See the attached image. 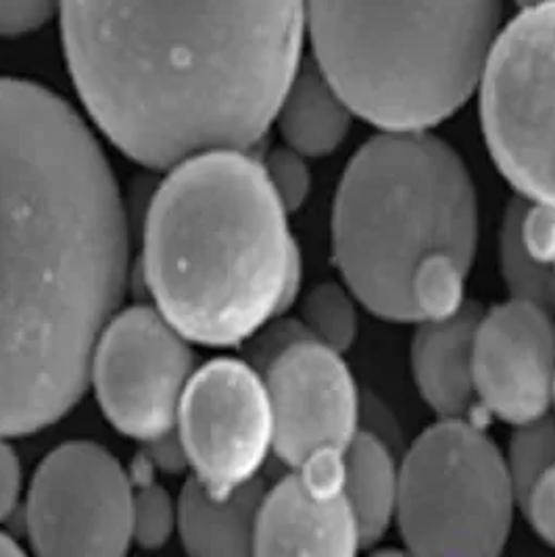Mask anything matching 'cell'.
I'll list each match as a JSON object with an SVG mask.
<instances>
[{"label":"cell","instance_id":"cell-20","mask_svg":"<svg viewBox=\"0 0 555 557\" xmlns=\"http://www.w3.org/2000/svg\"><path fill=\"white\" fill-rule=\"evenodd\" d=\"M470 270L454 255L434 253L427 257L414 272L409 282L416 324L441 322L459 313L470 299H466V282Z\"/></svg>","mask_w":555,"mask_h":557},{"label":"cell","instance_id":"cell-13","mask_svg":"<svg viewBox=\"0 0 555 557\" xmlns=\"http://www.w3.org/2000/svg\"><path fill=\"white\" fill-rule=\"evenodd\" d=\"M363 549L347 497L316 495L297 472L263 493L255 556H355Z\"/></svg>","mask_w":555,"mask_h":557},{"label":"cell","instance_id":"cell-27","mask_svg":"<svg viewBox=\"0 0 555 557\" xmlns=\"http://www.w3.org/2000/svg\"><path fill=\"white\" fill-rule=\"evenodd\" d=\"M22 468L13 447L0 436V520H4L20 499Z\"/></svg>","mask_w":555,"mask_h":557},{"label":"cell","instance_id":"cell-23","mask_svg":"<svg viewBox=\"0 0 555 557\" xmlns=\"http://www.w3.org/2000/svg\"><path fill=\"white\" fill-rule=\"evenodd\" d=\"M280 203L288 213L299 211L311 195V172L307 157L293 149H278L263 163Z\"/></svg>","mask_w":555,"mask_h":557},{"label":"cell","instance_id":"cell-28","mask_svg":"<svg viewBox=\"0 0 555 557\" xmlns=\"http://www.w3.org/2000/svg\"><path fill=\"white\" fill-rule=\"evenodd\" d=\"M20 554H22L20 545L11 536L0 532V556H20Z\"/></svg>","mask_w":555,"mask_h":557},{"label":"cell","instance_id":"cell-29","mask_svg":"<svg viewBox=\"0 0 555 557\" xmlns=\"http://www.w3.org/2000/svg\"><path fill=\"white\" fill-rule=\"evenodd\" d=\"M525 7H532V4H543V2H555V0H518Z\"/></svg>","mask_w":555,"mask_h":557},{"label":"cell","instance_id":"cell-14","mask_svg":"<svg viewBox=\"0 0 555 557\" xmlns=\"http://www.w3.org/2000/svg\"><path fill=\"white\" fill-rule=\"evenodd\" d=\"M482 311L477 301H468L449 320L416 324L409 347L411 376L436 418H468L479 407L474 336Z\"/></svg>","mask_w":555,"mask_h":557},{"label":"cell","instance_id":"cell-21","mask_svg":"<svg viewBox=\"0 0 555 557\" xmlns=\"http://www.w3.org/2000/svg\"><path fill=\"white\" fill-rule=\"evenodd\" d=\"M359 307L343 282H324L307 293L301 322L318 343L336 354H349L359 336Z\"/></svg>","mask_w":555,"mask_h":557},{"label":"cell","instance_id":"cell-17","mask_svg":"<svg viewBox=\"0 0 555 557\" xmlns=\"http://www.w3.org/2000/svg\"><path fill=\"white\" fill-rule=\"evenodd\" d=\"M399 461L377 432L357 434L345 454V497L354 509L363 549L395 527L399 506Z\"/></svg>","mask_w":555,"mask_h":557},{"label":"cell","instance_id":"cell-24","mask_svg":"<svg viewBox=\"0 0 555 557\" xmlns=\"http://www.w3.org/2000/svg\"><path fill=\"white\" fill-rule=\"evenodd\" d=\"M313 338L309 330L305 329L301 318L299 320H280V315L272 318L268 324L252 334L249 343V363L257 372H263L278 355L284 354L293 345ZM316 341V338H313Z\"/></svg>","mask_w":555,"mask_h":557},{"label":"cell","instance_id":"cell-8","mask_svg":"<svg viewBox=\"0 0 555 557\" xmlns=\"http://www.w3.org/2000/svg\"><path fill=\"white\" fill-rule=\"evenodd\" d=\"M134 486L95 443H70L38 468L27 497V534L40 556H124Z\"/></svg>","mask_w":555,"mask_h":557},{"label":"cell","instance_id":"cell-18","mask_svg":"<svg viewBox=\"0 0 555 557\" xmlns=\"http://www.w3.org/2000/svg\"><path fill=\"white\" fill-rule=\"evenodd\" d=\"M507 466L520 495L518 507L534 536L555 549V420L514 429Z\"/></svg>","mask_w":555,"mask_h":557},{"label":"cell","instance_id":"cell-6","mask_svg":"<svg viewBox=\"0 0 555 557\" xmlns=\"http://www.w3.org/2000/svg\"><path fill=\"white\" fill-rule=\"evenodd\" d=\"M395 527L411 556L504 554L518 495L499 445L468 418H439L399 461Z\"/></svg>","mask_w":555,"mask_h":557},{"label":"cell","instance_id":"cell-1","mask_svg":"<svg viewBox=\"0 0 555 557\" xmlns=\"http://www.w3.org/2000/svg\"><path fill=\"white\" fill-rule=\"evenodd\" d=\"M126 272V211L95 134L51 90L0 77V436L76 406Z\"/></svg>","mask_w":555,"mask_h":557},{"label":"cell","instance_id":"cell-19","mask_svg":"<svg viewBox=\"0 0 555 557\" xmlns=\"http://www.w3.org/2000/svg\"><path fill=\"white\" fill-rule=\"evenodd\" d=\"M525 199L514 197L505 207L499 230V272L509 299L541 305L555 315V268L534 261L520 238V215Z\"/></svg>","mask_w":555,"mask_h":557},{"label":"cell","instance_id":"cell-30","mask_svg":"<svg viewBox=\"0 0 555 557\" xmlns=\"http://www.w3.org/2000/svg\"><path fill=\"white\" fill-rule=\"evenodd\" d=\"M552 418L555 420V391H554V406H552Z\"/></svg>","mask_w":555,"mask_h":557},{"label":"cell","instance_id":"cell-11","mask_svg":"<svg viewBox=\"0 0 555 557\" xmlns=\"http://www.w3.org/2000/svg\"><path fill=\"white\" fill-rule=\"evenodd\" d=\"M274 416V454L291 470L311 457L347 454L363 404L345 355L309 338L261 372Z\"/></svg>","mask_w":555,"mask_h":557},{"label":"cell","instance_id":"cell-9","mask_svg":"<svg viewBox=\"0 0 555 557\" xmlns=\"http://www.w3.org/2000/svg\"><path fill=\"white\" fill-rule=\"evenodd\" d=\"M176 426L195 479L218 499L255 481L274 451L268 386L249 361L215 359L193 374Z\"/></svg>","mask_w":555,"mask_h":557},{"label":"cell","instance_id":"cell-4","mask_svg":"<svg viewBox=\"0 0 555 557\" xmlns=\"http://www.w3.org/2000/svg\"><path fill=\"white\" fill-rule=\"evenodd\" d=\"M332 259L357 304L384 322L416 324L409 282L434 253L472 270L480 205L472 174L430 129L380 132L347 163L330 220Z\"/></svg>","mask_w":555,"mask_h":557},{"label":"cell","instance_id":"cell-16","mask_svg":"<svg viewBox=\"0 0 555 557\" xmlns=\"http://www.w3.org/2000/svg\"><path fill=\"white\" fill-rule=\"evenodd\" d=\"M354 117L316 61H307L288 86L276 122L288 149L307 159H320L347 140Z\"/></svg>","mask_w":555,"mask_h":557},{"label":"cell","instance_id":"cell-15","mask_svg":"<svg viewBox=\"0 0 555 557\" xmlns=\"http://www.w3.org/2000/svg\"><path fill=\"white\" fill-rule=\"evenodd\" d=\"M263 493L259 479L224 499L209 495L197 479L188 482L177 506V527L186 552L207 557L251 556Z\"/></svg>","mask_w":555,"mask_h":557},{"label":"cell","instance_id":"cell-25","mask_svg":"<svg viewBox=\"0 0 555 557\" xmlns=\"http://www.w3.org/2000/svg\"><path fill=\"white\" fill-rule=\"evenodd\" d=\"M520 238L534 261L555 268V203L525 199Z\"/></svg>","mask_w":555,"mask_h":557},{"label":"cell","instance_id":"cell-3","mask_svg":"<svg viewBox=\"0 0 555 557\" xmlns=\"http://www.w3.org/2000/svg\"><path fill=\"white\" fill-rule=\"evenodd\" d=\"M143 257L157 309L209 347L247 343L297 301L304 280L263 163L232 149L172 168L149 209Z\"/></svg>","mask_w":555,"mask_h":557},{"label":"cell","instance_id":"cell-10","mask_svg":"<svg viewBox=\"0 0 555 557\" xmlns=\"http://www.w3.org/2000/svg\"><path fill=\"white\" fill-rule=\"evenodd\" d=\"M193 376L184 334L159 311L132 307L102 330L90 382L109 422L138 441H163Z\"/></svg>","mask_w":555,"mask_h":557},{"label":"cell","instance_id":"cell-26","mask_svg":"<svg viewBox=\"0 0 555 557\" xmlns=\"http://www.w3.org/2000/svg\"><path fill=\"white\" fill-rule=\"evenodd\" d=\"M54 0H0V36H22L49 22Z\"/></svg>","mask_w":555,"mask_h":557},{"label":"cell","instance_id":"cell-2","mask_svg":"<svg viewBox=\"0 0 555 557\" xmlns=\"http://www.w3.org/2000/svg\"><path fill=\"white\" fill-rule=\"evenodd\" d=\"M77 92L130 159L255 147L301 67L305 0H61Z\"/></svg>","mask_w":555,"mask_h":557},{"label":"cell","instance_id":"cell-5","mask_svg":"<svg viewBox=\"0 0 555 557\" xmlns=\"http://www.w3.org/2000/svg\"><path fill=\"white\" fill-rule=\"evenodd\" d=\"M502 0H305L313 61L355 117L432 129L479 88Z\"/></svg>","mask_w":555,"mask_h":557},{"label":"cell","instance_id":"cell-22","mask_svg":"<svg viewBox=\"0 0 555 557\" xmlns=\"http://www.w3.org/2000/svg\"><path fill=\"white\" fill-rule=\"evenodd\" d=\"M174 507L168 493L155 484L145 482L134 491V511H132V539L147 549L161 547L168 543L174 529Z\"/></svg>","mask_w":555,"mask_h":557},{"label":"cell","instance_id":"cell-7","mask_svg":"<svg viewBox=\"0 0 555 557\" xmlns=\"http://www.w3.org/2000/svg\"><path fill=\"white\" fill-rule=\"evenodd\" d=\"M486 149L516 197L555 203V2L497 34L479 82Z\"/></svg>","mask_w":555,"mask_h":557},{"label":"cell","instance_id":"cell-12","mask_svg":"<svg viewBox=\"0 0 555 557\" xmlns=\"http://www.w3.org/2000/svg\"><path fill=\"white\" fill-rule=\"evenodd\" d=\"M477 399L511 429L552 413L555 315L541 305L507 299L484 309L474 336Z\"/></svg>","mask_w":555,"mask_h":557}]
</instances>
